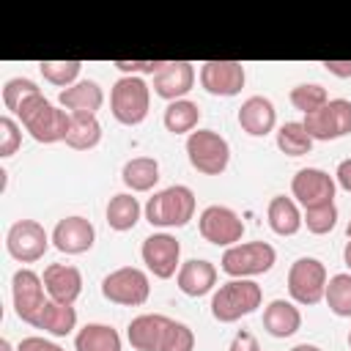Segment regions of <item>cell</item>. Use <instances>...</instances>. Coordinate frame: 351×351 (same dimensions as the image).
Listing matches in <instances>:
<instances>
[{
    "label": "cell",
    "instance_id": "obj_20",
    "mask_svg": "<svg viewBox=\"0 0 351 351\" xmlns=\"http://www.w3.org/2000/svg\"><path fill=\"white\" fill-rule=\"evenodd\" d=\"M274 123H277V110L266 96H250L241 101L239 126L250 137H266L269 132H274Z\"/></svg>",
    "mask_w": 351,
    "mask_h": 351
},
{
    "label": "cell",
    "instance_id": "obj_10",
    "mask_svg": "<svg viewBox=\"0 0 351 351\" xmlns=\"http://www.w3.org/2000/svg\"><path fill=\"white\" fill-rule=\"evenodd\" d=\"M302 123L313 140H321V143L340 140L351 132V101L348 99H329L321 110L304 115Z\"/></svg>",
    "mask_w": 351,
    "mask_h": 351
},
{
    "label": "cell",
    "instance_id": "obj_16",
    "mask_svg": "<svg viewBox=\"0 0 351 351\" xmlns=\"http://www.w3.org/2000/svg\"><path fill=\"white\" fill-rule=\"evenodd\" d=\"M247 82L244 63L239 60H206L200 66V85L211 96H236Z\"/></svg>",
    "mask_w": 351,
    "mask_h": 351
},
{
    "label": "cell",
    "instance_id": "obj_38",
    "mask_svg": "<svg viewBox=\"0 0 351 351\" xmlns=\"http://www.w3.org/2000/svg\"><path fill=\"white\" fill-rule=\"evenodd\" d=\"M165 60H115L112 66L123 71L126 77H143V74H156Z\"/></svg>",
    "mask_w": 351,
    "mask_h": 351
},
{
    "label": "cell",
    "instance_id": "obj_17",
    "mask_svg": "<svg viewBox=\"0 0 351 351\" xmlns=\"http://www.w3.org/2000/svg\"><path fill=\"white\" fill-rule=\"evenodd\" d=\"M195 85V66L189 60H165L162 69L154 74V93L162 96L167 104L184 99Z\"/></svg>",
    "mask_w": 351,
    "mask_h": 351
},
{
    "label": "cell",
    "instance_id": "obj_24",
    "mask_svg": "<svg viewBox=\"0 0 351 351\" xmlns=\"http://www.w3.org/2000/svg\"><path fill=\"white\" fill-rule=\"evenodd\" d=\"M266 219H269V228H271L277 236H293V233H299V228H302L299 203H296L293 197L274 195V197L269 200Z\"/></svg>",
    "mask_w": 351,
    "mask_h": 351
},
{
    "label": "cell",
    "instance_id": "obj_1",
    "mask_svg": "<svg viewBox=\"0 0 351 351\" xmlns=\"http://www.w3.org/2000/svg\"><path fill=\"white\" fill-rule=\"evenodd\" d=\"M126 340L134 351H192L195 335L186 324L162 315V313H143L132 318L126 329Z\"/></svg>",
    "mask_w": 351,
    "mask_h": 351
},
{
    "label": "cell",
    "instance_id": "obj_37",
    "mask_svg": "<svg viewBox=\"0 0 351 351\" xmlns=\"http://www.w3.org/2000/svg\"><path fill=\"white\" fill-rule=\"evenodd\" d=\"M22 145V129L19 123L11 118V115H3L0 118V156H11L16 154V148Z\"/></svg>",
    "mask_w": 351,
    "mask_h": 351
},
{
    "label": "cell",
    "instance_id": "obj_36",
    "mask_svg": "<svg viewBox=\"0 0 351 351\" xmlns=\"http://www.w3.org/2000/svg\"><path fill=\"white\" fill-rule=\"evenodd\" d=\"M36 93H41V90H38V85L30 77H11L3 85V104H5V110L16 112L22 107V101H27Z\"/></svg>",
    "mask_w": 351,
    "mask_h": 351
},
{
    "label": "cell",
    "instance_id": "obj_34",
    "mask_svg": "<svg viewBox=\"0 0 351 351\" xmlns=\"http://www.w3.org/2000/svg\"><path fill=\"white\" fill-rule=\"evenodd\" d=\"M288 99H291V104H293L299 112H304V115L321 110V107L329 101L326 88L318 85V82H302V85L291 88V96H288Z\"/></svg>",
    "mask_w": 351,
    "mask_h": 351
},
{
    "label": "cell",
    "instance_id": "obj_32",
    "mask_svg": "<svg viewBox=\"0 0 351 351\" xmlns=\"http://www.w3.org/2000/svg\"><path fill=\"white\" fill-rule=\"evenodd\" d=\"M329 310L340 318H351V271H340L332 274L326 282V293H324Z\"/></svg>",
    "mask_w": 351,
    "mask_h": 351
},
{
    "label": "cell",
    "instance_id": "obj_6",
    "mask_svg": "<svg viewBox=\"0 0 351 351\" xmlns=\"http://www.w3.org/2000/svg\"><path fill=\"white\" fill-rule=\"evenodd\" d=\"M277 261V250L269 241H244L222 252V271L233 280H250L266 274Z\"/></svg>",
    "mask_w": 351,
    "mask_h": 351
},
{
    "label": "cell",
    "instance_id": "obj_31",
    "mask_svg": "<svg viewBox=\"0 0 351 351\" xmlns=\"http://www.w3.org/2000/svg\"><path fill=\"white\" fill-rule=\"evenodd\" d=\"M313 143L315 140L307 134V129H304L302 121H288V123H282L277 129V148L282 154H288V156H304V154H310Z\"/></svg>",
    "mask_w": 351,
    "mask_h": 351
},
{
    "label": "cell",
    "instance_id": "obj_14",
    "mask_svg": "<svg viewBox=\"0 0 351 351\" xmlns=\"http://www.w3.org/2000/svg\"><path fill=\"white\" fill-rule=\"evenodd\" d=\"M140 255H143L145 269L159 280H170L181 269V244L170 233H151L143 241Z\"/></svg>",
    "mask_w": 351,
    "mask_h": 351
},
{
    "label": "cell",
    "instance_id": "obj_29",
    "mask_svg": "<svg viewBox=\"0 0 351 351\" xmlns=\"http://www.w3.org/2000/svg\"><path fill=\"white\" fill-rule=\"evenodd\" d=\"M101 140V123L96 121V115H82V112H71V123H69V134H66V145L74 151H90L96 148Z\"/></svg>",
    "mask_w": 351,
    "mask_h": 351
},
{
    "label": "cell",
    "instance_id": "obj_46",
    "mask_svg": "<svg viewBox=\"0 0 351 351\" xmlns=\"http://www.w3.org/2000/svg\"><path fill=\"white\" fill-rule=\"evenodd\" d=\"M346 236H348V241H351V222H348V228H346Z\"/></svg>",
    "mask_w": 351,
    "mask_h": 351
},
{
    "label": "cell",
    "instance_id": "obj_2",
    "mask_svg": "<svg viewBox=\"0 0 351 351\" xmlns=\"http://www.w3.org/2000/svg\"><path fill=\"white\" fill-rule=\"evenodd\" d=\"M14 115L27 129V134L36 143H44V145L66 140L69 123H71V112L69 110H60L58 104H52L44 93H36L27 101H22V107Z\"/></svg>",
    "mask_w": 351,
    "mask_h": 351
},
{
    "label": "cell",
    "instance_id": "obj_21",
    "mask_svg": "<svg viewBox=\"0 0 351 351\" xmlns=\"http://www.w3.org/2000/svg\"><path fill=\"white\" fill-rule=\"evenodd\" d=\"M176 282H178L181 293H186L192 299L206 296L217 285V266L206 258H192V261L181 263V269L176 274Z\"/></svg>",
    "mask_w": 351,
    "mask_h": 351
},
{
    "label": "cell",
    "instance_id": "obj_18",
    "mask_svg": "<svg viewBox=\"0 0 351 351\" xmlns=\"http://www.w3.org/2000/svg\"><path fill=\"white\" fill-rule=\"evenodd\" d=\"M93 241H96V228L85 217H77V214L63 217L52 228V244L66 255H82L93 247Z\"/></svg>",
    "mask_w": 351,
    "mask_h": 351
},
{
    "label": "cell",
    "instance_id": "obj_42",
    "mask_svg": "<svg viewBox=\"0 0 351 351\" xmlns=\"http://www.w3.org/2000/svg\"><path fill=\"white\" fill-rule=\"evenodd\" d=\"M335 181H337L346 192H351V159H343V162L337 165V170H335Z\"/></svg>",
    "mask_w": 351,
    "mask_h": 351
},
{
    "label": "cell",
    "instance_id": "obj_22",
    "mask_svg": "<svg viewBox=\"0 0 351 351\" xmlns=\"http://www.w3.org/2000/svg\"><path fill=\"white\" fill-rule=\"evenodd\" d=\"M58 104L66 107L69 112H82V115H96L104 104V90L96 80H77L66 90L58 93Z\"/></svg>",
    "mask_w": 351,
    "mask_h": 351
},
{
    "label": "cell",
    "instance_id": "obj_30",
    "mask_svg": "<svg viewBox=\"0 0 351 351\" xmlns=\"http://www.w3.org/2000/svg\"><path fill=\"white\" fill-rule=\"evenodd\" d=\"M165 129L173 132V134H192L197 129V121H200V107L189 99H178V101H170L165 107Z\"/></svg>",
    "mask_w": 351,
    "mask_h": 351
},
{
    "label": "cell",
    "instance_id": "obj_40",
    "mask_svg": "<svg viewBox=\"0 0 351 351\" xmlns=\"http://www.w3.org/2000/svg\"><path fill=\"white\" fill-rule=\"evenodd\" d=\"M16 351H63V348L58 343L47 340V337L33 335V337H22V343L16 346Z\"/></svg>",
    "mask_w": 351,
    "mask_h": 351
},
{
    "label": "cell",
    "instance_id": "obj_3",
    "mask_svg": "<svg viewBox=\"0 0 351 351\" xmlns=\"http://www.w3.org/2000/svg\"><path fill=\"white\" fill-rule=\"evenodd\" d=\"M143 211L154 228H184L195 217V192L184 184H173L154 192Z\"/></svg>",
    "mask_w": 351,
    "mask_h": 351
},
{
    "label": "cell",
    "instance_id": "obj_44",
    "mask_svg": "<svg viewBox=\"0 0 351 351\" xmlns=\"http://www.w3.org/2000/svg\"><path fill=\"white\" fill-rule=\"evenodd\" d=\"M343 261H346V266L351 269V241L346 244V250H343Z\"/></svg>",
    "mask_w": 351,
    "mask_h": 351
},
{
    "label": "cell",
    "instance_id": "obj_26",
    "mask_svg": "<svg viewBox=\"0 0 351 351\" xmlns=\"http://www.w3.org/2000/svg\"><path fill=\"white\" fill-rule=\"evenodd\" d=\"M77 351H121V335L110 324H85L74 335Z\"/></svg>",
    "mask_w": 351,
    "mask_h": 351
},
{
    "label": "cell",
    "instance_id": "obj_8",
    "mask_svg": "<svg viewBox=\"0 0 351 351\" xmlns=\"http://www.w3.org/2000/svg\"><path fill=\"white\" fill-rule=\"evenodd\" d=\"M101 296L112 304H123V307H140L148 302L151 296V282L148 274L137 266H121L115 271H110L101 280Z\"/></svg>",
    "mask_w": 351,
    "mask_h": 351
},
{
    "label": "cell",
    "instance_id": "obj_9",
    "mask_svg": "<svg viewBox=\"0 0 351 351\" xmlns=\"http://www.w3.org/2000/svg\"><path fill=\"white\" fill-rule=\"evenodd\" d=\"M326 266L318 258H296L288 269V293L296 304H318L326 293Z\"/></svg>",
    "mask_w": 351,
    "mask_h": 351
},
{
    "label": "cell",
    "instance_id": "obj_45",
    "mask_svg": "<svg viewBox=\"0 0 351 351\" xmlns=\"http://www.w3.org/2000/svg\"><path fill=\"white\" fill-rule=\"evenodd\" d=\"M0 351H14V346H11V340H8V337H3V340H0Z\"/></svg>",
    "mask_w": 351,
    "mask_h": 351
},
{
    "label": "cell",
    "instance_id": "obj_7",
    "mask_svg": "<svg viewBox=\"0 0 351 351\" xmlns=\"http://www.w3.org/2000/svg\"><path fill=\"white\" fill-rule=\"evenodd\" d=\"M186 159L197 173L219 176V173H225V167L230 162V145L219 132L197 129V132L186 134Z\"/></svg>",
    "mask_w": 351,
    "mask_h": 351
},
{
    "label": "cell",
    "instance_id": "obj_13",
    "mask_svg": "<svg viewBox=\"0 0 351 351\" xmlns=\"http://www.w3.org/2000/svg\"><path fill=\"white\" fill-rule=\"evenodd\" d=\"M44 280L33 271V269H16L11 277V299H14V310L19 315V321L25 324H36L38 313L44 310V304L49 302L44 296Z\"/></svg>",
    "mask_w": 351,
    "mask_h": 351
},
{
    "label": "cell",
    "instance_id": "obj_33",
    "mask_svg": "<svg viewBox=\"0 0 351 351\" xmlns=\"http://www.w3.org/2000/svg\"><path fill=\"white\" fill-rule=\"evenodd\" d=\"M38 71L44 74L47 82L58 85V88H69L80 80V71H82V60H41L38 63Z\"/></svg>",
    "mask_w": 351,
    "mask_h": 351
},
{
    "label": "cell",
    "instance_id": "obj_27",
    "mask_svg": "<svg viewBox=\"0 0 351 351\" xmlns=\"http://www.w3.org/2000/svg\"><path fill=\"white\" fill-rule=\"evenodd\" d=\"M121 178L132 192H148L159 181V162L154 156H134L123 165Z\"/></svg>",
    "mask_w": 351,
    "mask_h": 351
},
{
    "label": "cell",
    "instance_id": "obj_39",
    "mask_svg": "<svg viewBox=\"0 0 351 351\" xmlns=\"http://www.w3.org/2000/svg\"><path fill=\"white\" fill-rule=\"evenodd\" d=\"M228 351H261V343L255 340V335H252V332L239 329V332L233 335V340H230V348H228Z\"/></svg>",
    "mask_w": 351,
    "mask_h": 351
},
{
    "label": "cell",
    "instance_id": "obj_15",
    "mask_svg": "<svg viewBox=\"0 0 351 351\" xmlns=\"http://www.w3.org/2000/svg\"><path fill=\"white\" fill-rule=\"evenodd\" d=\"M335 189L337 181L335 176H329L321 167H302L296 170V176L291 178V195L302 208L310 206H321V203H332L335 200Z\"/></svg>",
    "mask_w": 351,
    "mask_h": 351
},
{
    "label": "cell",
    "instance_id": "obj_28",
    "mask_svg": "<svg viewBox=\"0 0 351 351\" xmlns=\"http://www.w3.org/2000/svg\"><path fill=\"white\" fill-rule=\"evenodd\" d=\"M140 214H143V208H140L137 197L129 195V192H118L107 203V225L112 230H118V233L132 230L140 222Z\"/></svg>",
    "mask_w": 351,
    "mask_h": 351
},
{
    "label": "cell",
    "instance_id": "obj_43",
    "mask_svg": "<svg viewBox=\"0 0 351 351\" xmlns=\"http://www.w3.org/2000/svg\"><path fill=\"white\" fill-rule=\"evenodd\" d=\"M291 351H321L318 346H313V343H299V346H293Z\"/></svg>",
    "mask_w": 351,
    "mask_h": 351
},
{
    "label": "cell",
    "instance_id": "obj_12",
    "mask_svg": "<svg viewBox=\"0 0 351 351\" xmlns=\"http://www.w3.org/2000/svg\"><path fill=\"white\" fill-rule=\"evenodd\" d=\"M197 228H200V236L208 241V244H217V247H233L236 241H241L244 236V222L241 217L228 208V206H206L197 217Z\"/></svg>",
    "mask_w": 351,
    "mask_h": 351
},
{
    "label": "cell",
    "instance_id": "obj_4",
    "mask_svg": "<svg viewBox=\"0 0 351 351\" xmlns=\"http://www.w3.org/2000/svg\"><path fill=\"white\" fill-rule=\"evenodd\" d=\"M263 302V291L255 280H228L211 296V315L219 324H233L255 313Z\"/></svg>",
    "mask_w": 351,
    "mask_h": 351
},
{
    "label": "cell",
    "instance_id": "obj_35",
    "mask_svg": "<svg viewBox=\"0 0 351 351\" xmlns=\"http://www.w3.org/2000/svg\"><path fill=\"white\" fill-rule=\"evenodd\" d=\"M302 225H307V230L315 233V236H324V233L335 230V225H337V206H335V200H332V203H321V206L304 208Z\"/></svg>",
    "mask_w": 351,
    "mask_h": 351
},
{
    "label": "cell",
    "instance_id": "obj_25",
    "mask_svg": "<svg viewBox=\"0 0 351 351\" xmlns=\"http://www.w3.org/2000/svg\"><path fill=\"white\" fill-rule=\"evenodd\" d=\"M33 326L36 329H44V332H49L55 337H66V335H71L77 329V310L71 304H60V302H52L49 299L44 304V310L38 313V318H36Z\"/></svg>",
    "mask_w": 351,
    "mask_h": 351
},
{
    "label": "cell",
    "instance_id": "obj_23",
    "mask_svg": "<svg viewBox=\"0 0 351 351\" xmlns=\"http://www.w3.org/2000/svg\"><path fill=\"white\" fill-rule=\"evenodd\" d=\"M302 326V313L293 302L288 299H274L266 304L263 310V329L271 335V337H291L296 335Z\"/></svg>",
    "mask_w": 351,
    "mask_h": 351
},
{
    "label": "cell",
    "instance_id": "obj_41",
    "mask_svg": "<svg viewBox=\"0 0 351 351\" xmlns=\"http://www.w3.org/2000/svg\"><path fill=\"white\" fill-rule=\"evenodd\" d=\"M324 69L340 80H348L351 77V60H324Z\"/></svg>",
    "mask_w": 351,
    "mask_h": 351
},
{
    "label": "cell",
    "instance_id": "obj_5",
    "mask_svg": "<svg viewBox=\"0 0 351 351\" xmlns=\"http://www.w3.org/2000/svg\"><path fill=\"white\" fill-rule=\"evenodd\" d=\"M148 107H151V88L143 77H121L115 80L112 90H110V110L112 118L123 126H137L148 118Z\"/></svg>",
    "mask_w": 351,
    "mask_h": 351
},
{
    "label": "cell",
    "instance_id": "obj_47",
    "mask_svg": "<svg viewBox=\"0 0 351 351\" xmlns=\"http://www.w3.org/2000/svg\"><path fill=\"white\" fill-rule=\"evenodd\" d=\"M348 346H351V332H348Z\"/></svg>",
    "mask_w": 351,
    "mask_h": 351
},
{
    "label": "cell",
    "instance_id": "obj_19",
    "mask_svg": "<svg viewBox=\"0 0 351 351\" xmlns=\"http://www.w3.org/2000/svg\"><path fill=\"white\" fill-rule=\"evenodd\" d=\"M44 280V288H47V296L52 302H60V304H74L77 296L82 293V274L77 266H69V263H49L41 274Z\"/></svg>",
    "mask_w": 351,
    "mask_h": 351
},
{
    "label": "cell",
    "instance_id": "obj_11",
    "mask_svg": "<svg viewBox=\"0 0 351 351\" xmlns=\"http://www.w3.org/2000/svg\"><path fill=\"white\" fill-rule=\"evenodd\" d=\"M49 241L52 236L36 219H16L5 233V250L19 263H33L44 258V252L49 250Z\"/></svg>",
    "mask_w": 351,
    "mask_h": 351
}]
</instances>
